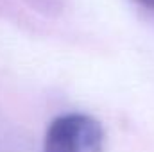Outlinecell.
<instances>
[{"label":"cell","mask_w":154,"mask_h":152,"mask_svg":"<svg viewBox=\"0 0 154 152\" xmlns=\"http://www.w3.org/2000/svg\"><path fill=\"white\" fill-rule=\"evenodd\" d=\"M104 141L102 125L90 114H61L47 129L43 152H102Z\"/></svg>","instance_id":"cell-1"},{"label":"cell","mask_w":154,"mask_h":152,"mask_svg":"<svg viewBox=\"0 0 154 152\" xmlns=\"http://www.w3.org/2000/svg\"><path fill=\"white\" fill-rule=\"evenodd\" d=\"M136 2H140L142 5H145L149 9H154V0H136Z\"/></svg>","instance_id":"cell-2"}]
</instances>
